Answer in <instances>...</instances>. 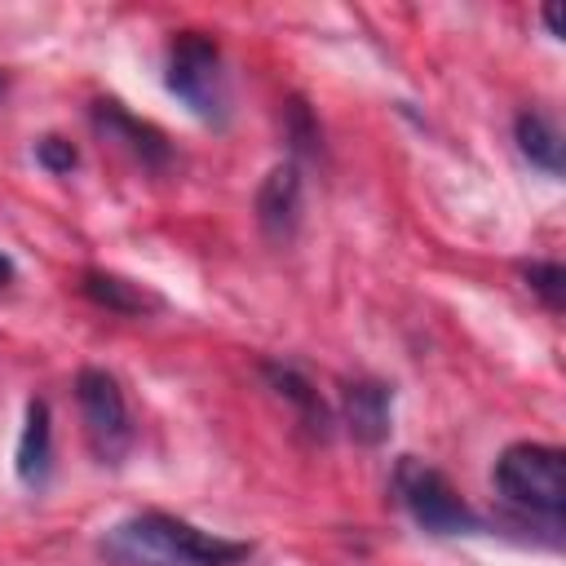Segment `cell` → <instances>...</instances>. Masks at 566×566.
<instances>
[{"label": "cell", "instance_id": "cell-8", "mask_svg": "<svg viewBox=\"0 0 566 566\" xmlns=\"http://www.w3.org/2000/svg\"><path fill=\"white\" fill-rule=\"evenodd\" d=\"M93 128H97L111 146H119L124 155H133L142 168H164V164H168V142H164V133L150 128V124H142L137 115H128L119 102H97V106H93Z\"/></svg>", "mask_w": 566, "mask_h": 566}, {"label": "cell", "instance_id": "cell-13", "mask_svg": "<svg viewBox=\"0 0 566 566\" xmlns=\"http://www.w3.org/2000/svg\"><path fill=\"white\" fill-rule=\"evenodd\" d=\"M526 283H531V292H539V301L553 314L562 310V301H566V270L557 261H531L526 265Z\"/></svg>", "mask_w": 566, "mask_h": 566}, {"label": "cell", "instance_id": "cell-16", "mask_svg": "<svg viewBox=\"0 0 566 566\" xmlns=\"http://www.w3.org/2000/svg\"><path fill=\"white\" fill-rule=\"evenodd\" d=\"M544 27H548V35H562V13L557 9H544Z\"/></svg>", "mask_w": 566, "mask_h": 566}, {"label": "cell", "instance_id": "cell-3", "mask_svg": "<svg viewBox=\"0 0 566 566\" xmlns=\"http://www.w3.org/2000/svg\"><path fill=\"white\" fill-rule=\"evenodd\" d=\"M495 491L513 509L557 526L566 509V455L548 442H513L495 460Z\"/></svg>", "mask_w": 566, "mask_h": 566}, {"label": "cell", "instance_id": "cell-1", "mask_svg": "<svg viewBox=\"0 0 566 566\" xmlns=\"http://www.w3.org/2000/svg\"><path fill=\"white\" fill-rule=\"evenodd\" d=\"M119 566H239L252 557L248 539H226L199 531L172 513L146 509L106 531L102 544Z\"/></svg>", "mask_w": 566, "mask_h": 566}, {"label": "cell", "instance_id": "cell-15", "mask_svg": "<svg viewBox=\"0 0 566 566\" xmlns=\"http://www.w3.org/2000/svg\"><path fill=\"white\" fill-rule=\"evenodd\" d=\"M287 137H292V146L296 150H310V155H318V124L310 119V111H305V102H287Z\"/></svg>", "mask_w": 566, "mask_h": 566}, {"label": "cell", "instance_id": "cell-9", "mask_svg": "<svg viewBox=\"0 0 566 566\" xmlns=\"http://www.w3.org/2000/svg\"><path fill=\"white\" fill-rule=\"evenodd\" d=\"M18 478L22 486H44L49 469H53V420H49V402L31 398L27 402V424L18 438Z\"/></svg>", "mask_w": 566, "mask_h": 566}, {"label": "cell", "instance_id": "cell-14", "mask_svg": "<svg viewBox=\"0 0 566 566\" xmlns=\"http://www.w3.org/2000/svg\"><path fill=\"white\" fill-rule=\"evenodd\" d=\"M35 164H40L44 172L62 177V172H71V168L80 164V150H75V146L66 142V137L49 133V137H40V142H35Z\"/></svg>", "mask_w": 566, "mask_h": 566}, {"label": "cell", "instance_id": "cell-18", "mask_svg": "<svg viewBox=\"0 0 566 566\" xmlns=\"http://www.w3.org/2000/svg\"><path fill=\"white\" fill-rule=\"evenodd\" d=\"M4 93H9V75L0 71V97H4Z\"/></svg>", "mask_w": 566, "mask_h": 566}, {"label": "cell", "instance_id": "cell-11", "mask_svg": "<svg viewBox=\"0 0 566 566\" xmlns=\"http://www.w3.org/2000/svg\"><path fill=\"white\" fill-rule=\"evenodd\" d=\"M80 287H84L88 301H97L111 314H146V310L159 305V296H150L142 283H133L124 274H111V270H84Z\"/></svg>", "mask_w": 566, "mask_h": 566}, {"label": "cell", "instance_id": "cell-7", "mask_svg": "<svg viewBox=\"0 0 566 566\" xmlns=\"http://www.w3.org/2000/svg\"><path fill=\"white\" fill-rule=\"evenodd\" d=\"M256 226L270 243H287L301 226V168L296 164H279L265 172L261 190H256Z\"/></svg>", "mask_w": 566, "mask_h": 566}, {"label": "cell", "instance_id": "cell-6", "mask_svg": "<svg viewBox=\"0 0 566 566\" xmlns=\"http://www.w3.org/2000/svg\"><path fill=\"white\" fill-rule=\"evenodd\" d=\"M340 416H345V429L354 433V442L380 447L394 429V389L371 376L349 380L340 389Z\"/></svg>", "mask_w": 566, "mask_h": 566}, {"label": "cell", "instance_id": "cell-17", "mask_svg": "<svg viewBox=\"0 0 566 566\" xmlns=\"http://www.w3.org/2000/svg\"><path fill=\"white\" fill-rule=\"evenodd\" d=\"M9 279H13V261H9V256H4V252H0V287H4V283H9Z\"/></svg>", "mask_w": 566, "mask_h": 566}, {"label": "cell", "instance_id": "cell-5", "mask_svg": "<svg viewBox=\"0 0 566 566\" xmlns=\"http://www.w3.org/2000/svg\"><path fill=\"white\" fill-rule=\"evenodd\" d=\"M75 407H80V424H84L93 455L102 464H119L133 447V416H128L119 380L102 367H84L75 376Z\"/></svg>", "mask_w": 566, "mask_h": 566}, {"label": "cell", "instance_id": "cell-12", "mask_svg": "<svg viewBox=\"0 0 566 566\" xmlns=\"http://www.w3.org/2000/svg\"><path fill=\"white\" fill-rule=\"evenodd\" d=\"M513 133H517V150L535 168H544L548 177H562V133L544 111H522Z\"/></svg>", "mask_w": 566, "mask_h": 566}, {"label": "cell", "instance_id": "cell-10", "mask_svg": "<svg viewBox=\"0 0 566 566\" xmlns=\"http://www.w3.org/2000/svg\"><path fill=\"white\" fill-rule=\"evenodd\" d=\"M265 380L274 385V394H279L283 402H292L296 420H301L314 438H327V424H332L327 402L318 398V389H314L296 367H287V363H265Z\"/></svg>", "mask_w": 566, "mask_h": 566}, {"label": "cell", "instance_id": "cell-2", "mask_svg": "<svg viewBox=\"0 0 566 566\" xmlns=\"http://www.w3.org/2000/svg\"><path fill=\"white\" fill-rule=\"evenodd\" d=\"M164 84L168 93L203 124H226L230 115V80L221 44L208 31H177L164 53Z\"/></svg>", "mask_w": 566, "mask_h": 566}, {"label": "cell", "instance_id": "cell-4", "mask_svg": "<svg viewBox=\"0 0 566 566\" xmlns=\"http://www.w3.org/2000/svg\"><path fill=\"white\" fill-rule=\"evenodd\" d=\"M394 491H398L402 509L416 517V526H424L429 535H473V531H482V517L451 486V478L438 473L433 464L416 460V455H402L394 464Z\"/></svg>", "mask_w": 566, "mask_h": 566}]
</instances>
